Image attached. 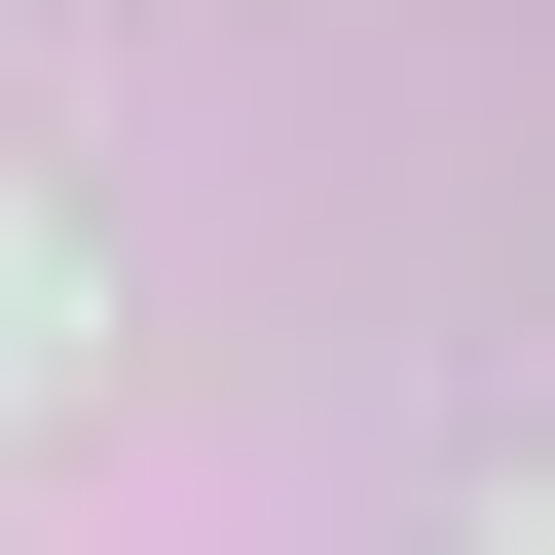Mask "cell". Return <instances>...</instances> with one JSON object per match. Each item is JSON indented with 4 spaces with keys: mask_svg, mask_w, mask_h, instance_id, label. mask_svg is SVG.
<instances>
[{
    "mask_svg": "<svg viewBox=\"0 0 555 555\" xmlns=\"http://www.w3.org/2000/svg\"><path fill=\"white\" fill-rule=\"evenodd\" d=\"M75 334H112V297H75V222H0V408H38Z\"/></svg>",
    "mask_w": 555,
    "mask_h": 555,
    "instance_id": "cell-1",
    "label": "cell"
},
{
    "mask_svg": "<svg viewBox=\"0 0 555 555\" xmlns=\"http://www.w3.org/2000/svg\"><path fill=\"white\" fill-rule=\"evenodd\" d=\"M481 555H555V481H518V518H481Z\"/></svg>",
    "mask_w": 555,
    "mask_h": 555,
    "instance_id": "cell-2",
    "label": "cell"
}]
</instances>
